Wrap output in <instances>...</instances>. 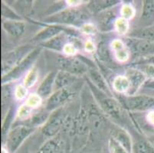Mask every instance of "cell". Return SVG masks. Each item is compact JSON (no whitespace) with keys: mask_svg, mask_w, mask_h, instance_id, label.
I'll return each mask as SVG.
<instances>
[{"mask_svg":"<svg viewBox=\"0 0 154 153\" xmlns=\"http://www.w3.org/2000/svg\"><path fill=\"white\" fill-rule=\"evenodd\" d=\"M88 83L95 100L97 102L99 107H100L103 113L116 121H122L124 116L125 109L119 102L118 99L113 98L112 96L106 94L105 93L97 89L89 80L88 81Z\"/></svg>","mask_w":154,"mask_h":153,"instance_id":"1","label":"cell"},{"mask_svg":"<svg viewBox=\"0 0 154 153\" xmlns=\"http://www.w3.org/2000/svg\"><path fill=\"white\" fill-rule=\"evenodd\" d=\"M90 15L83 10L72 8L57 12L45 19V22L57 25H71L75 26L85 25L88 23Z\"/></svg>","mask_w":154,"mask_h":153,"instance_id":"2","label":"cell"},{"mask_svg":"<svg viewBox=\"0 0 154 153\" xmlns=\"http://www.w3.org/2000/svg\"><path fill=\"white\" fill-rule=\"evenodd\" d=\"M89 63L91 61H87L82 56L60 55L56 57V65L60 71L69 73L78 78L88 74L89 67H91Z\"/></svg>","mask_w":154,"mask_h":153,"instance_id":"3","label":"cell"},{"mask_svg":"<svg viewBox=\"0 0 154 153\" xmlns=\"http://www.w3.org/2000/svg\"><path fill=\"white\" fill-rule=\"evenodd\" d=\"M119 100L124 108L130 111H147L154 109V96L149 94L117 95Z\"/></svg>","mask_w":154,"mask_h":153,"instance_id":"4","label":"cell"},{"mask_svg":"<svg viewBox=\"0 0 154 153\" xmlns=\"http://www.w3.org/2000/svg\"><path fill=\"white\" fill-rule=\"evenodd\" d=\"M35 128L30 126H18L9 132L5 138V148L10 153H15L23 142L34 132Z\"/></svg>","mask_w":154,"mask_h":153,"instance_id":"5","label":"cell"},{"mask_svg":"<svg viewBox=\"0 0 154 153\" xmlns=\"http://www.w3.org/2000/svg\"><path fill=\"white\" fill-rule=\"evenodd\" d=\"M34 49L33 47L27 44V45L21 46L12 51L5 54L2 60V76L5 75L10 72L12 69H14Z\"/></svg>","mask_w":154,"mask_h":153,"instance_id":"6","label":"cell"},{"mask_svg":"<svg viewBox=\"0 0 154 153\" xmlns=\"http://www.w3.org/2000/svg\"><path fill=\"white\" fill-rule=\"evenodd\" d=\"M63 113L64 111L62 107L56 109L52 112V113H51L48 120L45 123L42 130L43 136L49 139L58 136L59 131L64 126L65 120V117Z\"/></svg>","mask_w":154,"mask_h":153,"instance_id":"7","label":"cell"},{"mask_svg":"<svg viewBox=\"0 0 154 153\" xmlns=\"http://www.w3.org/2000/svg\"><path fill=\"white\" fill-rule=\"evenodd\" d=\"M40 51H41V49L40 48H35L34 50H32V52L29 54L28 56H26L25 57L23 61L20 63V64H18L16 67L12 69V71L9 73H8L5 75L2 76V84H5L7 83H9L12 81H15V80L18 79L26 72V71L30 68L32 66V64H34L35 61L37 59L38 56L40 54Z\"/></svg>","mask_w":154,"mask_h":153,"instance_id":"8","label":"cell"},{"mask_svg":"<svg viewBox=\"0 0 154 153\" xmlns=\"http://www.w3.org/2000/svg\"><path fill=\"white\" fill-rule=\"evenodd\" d=\"M127 45L131 52L141 58L154 56V44L143 39L127 38Z\"/></svg>","mask_w":154,"mask_h":153,"instance_id":"9","label":"cell"},{"mask_svg":"<svg viewBox=\"0 0 154 153\" xmlns=\"http://www.w3.org/2000/svg\"><path fill=\"white\" fill-rule=\"evenodd\" d=\"M70 88L57 90L48 97L45 109L50 113L62 107L63 105L70 100L75 94Z\"/></svg>","mask_w":154,"mask_h":153,"instance_id":"10","label":"cell"},{"mask_svg":"<svg viewBox=\"0 0 154 153\" xmlns=\"http://www.w3.org/2000/svg\"><path fill=\"white\" fill-rule=\"evenodd\" d=\"M125 76L130 83V89L127 94L128 96L135 95L136 93L139 90L141 87H143V84L147 81L146 76L137 67L128 68L126 71Z\"/></svg>","mask_w":154,"mask_h":153,"instance_id":"11","label":"cell"},{"mask_svg":"<svg viewBox=\"0 0 154 153\" xmlns=\"http://www.w3.org/2000/svg\"><path fill=\"white\" fill-rule=\"evenodd\" d=\"M88 75L89 77V81L96 87L97 89L101 90L102 92L105 93L106 94L109 96H113L111 90L109 87L107 81H105L104 78L101 75L99 71L95 67H89Z\"/></svg>","mask_w":154,"mask_h":153,"instance_id":"12","label":"cell"},{"mask_svg":"<svg viewBox=\"0 0 154 153\" xmlns=\"http://www.w3.org/2000/svg\"><path fill=\"white\" fill-rule=\"evenodd\" d=\"M116 13L114 9H107L103 12H100L97 15V25H98V29L103 32H107L109 30H111L113 28V25H115Z\"/></svg>","mask_w":154,"mask_h":153,"instance_id":"13","label":"cell"},{"mask_svg":"<svg viewBox=\"0 0 154 153\" xmlns=\"http://www.w3.org/2000/svg\"><path fill=\"white\" fill-rule=\"evenodd\" d=\"M64 32H66V29L61 26L55 25H49L42 31L36 34L35 36L32 38V41L40 42L42 44L44 42L58 36V35L63 33Z\"/></svg>","mask_w":154,"mask_h":153,"instance_id":"14","label":"cell"},{"mask_svg":"<svg viewBox=\"0 0 154 153\" xmlns=\"http://www.w3.org/2000/svg\"><path fill=\"white\" fill-rule=\"evenodd\" d=\"M2 28L9 36L15 38L21 37L26 31V25L22 21L6 20L2 22Z\"/></svg>","mask_w":154,"mask_h":153,"instance_id":"15","label":"cell"},{"mask_svg":"<svg viewBox=\"0 0 154 153\" xmlns=\"http://www.w3.org/2000/svg\"><path fill=\"white\" fill-rule=\"evenodd\" d=\"M56 75H57V72L53 71V72H50L46 76V78H45L44 81L41 83L38 88V96L42 98H48L51 96L53 87L54 86Z\"/></svg>","mask_w":154,"mask_h":153,"instance_id":"16","label":"cell"},{"mask_svg":"<svg viewBox=\"0 0 154 153\" xmlns=\"http://www.w3.org/2000/svg\"><path fill=\"white\" fill-rule=\"evenodd\" d=\"M78 79L79 78L77 76L64 72V71H59L57 72L54 86H55L56 90L71 87V86L74 85L78 81Z\"/></svg>","mask_w":154,"mask_h":153,"instance_id":"17","label":"cell"},{"mask_svg":"<svg viewBox=\"0 0 154 153\" xmlns=\"http://www.w3.org/2000/svg\"><path fill=\"white\" fill-rule=\"evenodd\" d=\"M62 149V141L59 135H58L55 137L48 139L36 153H61Z\"/></svg>","mask_w":154,"mask_h":153,"instance_id":"18","label":"cell"},{"mask_svg":"<svg viewBox=\"0 0 154 153\" xmlns=\"http://www.w3.org/2000/svg\"><path fill=\"white\" fill-rule=\"evenodd\" d=\"M111 137L115 139L121 144L130 153H133L132 140L129 133L124 130L116 127L111 131Z\"/></svg>","mask_w":154,"mask_h":153,"instance_id":"19","label":"cell"},{"mask_svg":"<svg viewBox=\"0 0 154 153\" xmlns=\"http://www.w3.org/2000/svg\"><path fill=\"white\" fill-rule=\"evenodd\" d=\"M140 21L145 24V27L154 25V0H145L143 2Z\"/></svg>","mask_w":154,"mask_h":153,"instance_id":"20","label":"cell"},{"mask_svg":"<svg viewBox=\"0 0 154 153\" xmlns=\"http://www.w3.org/2000/svg\"><path fill=\"white\" fill-rule=\"evenodd\" d=\"M65 32L60 34L58 36L47 41L42 44V45L47 48L51 49V50H58V51H62L64 50V47L66 46L67 36Z\"/></svg>","mask_w":154,"mask_h":153,"instance_id":"21","label":"cell"},{"mask_svg":"<svg viewBox=\"0 0 154 153\" xmlns=\"http://www.w3.org/2000/svg\"><path fill=\"white\" fill-rule=\"evenodd\" d=\"M130 38L143 39L154 44V25L144 26L133 31L130 35Z\"/></svg>","mask_w":154,"mask_h":153,"instance_id":"22","label":"cell"},{"mask_svg":"<svg viewBox=\"0 0 154 153\" xmlns=\"http://www.w3.org/2000/svg\"><path fill=\"white\" fill-rule=\"evenodd\" d=\"M118 3L119 1H94L88 5V8L92 13L99 14L111 7L113 8Z\"/></svg>","mask_w":154,"mask_h":153,"instance_id":"23","label":"cell"},{"mask_svg":"<svg viewBox=\"0 0 154 153\" xmlns=\"http://www.w3.org/2000/svg\"><path fill=\"white\" fill-rule=\"evenodd\" d=\"M133 153H154V146L149 139H141L133 145Z\"/></svg>","mask_w":154,"mask_h":153,"instance_id":"24","label":"cell"},{"mask_svg":"<svg viewBox=\"0 0 154 153\" xmlns=\"http://www.w3.org/2000/svg\"><path fill=\"white\" fill-rule=\"evenodd\" d=\"M12 97V88L10 84H2V112L5 113L7 107L9 106ZM9 108V107H8Z\"/></svg>","mask_w":154,"mask_h":153,"instance_id":"25","label":"cell"},{"mask_svg":"<svg viewBox=\"0 0 154 153\" xmlns=\"http://www.w3.org/2000/svg\"><path fill=\"white\" fill-rule=\"evenodd\" d=\"M113 87L115 90L122 94L124 93H128L130 89V83L126 76H117L113 81Z\"/></svg>","mask_w":154,"mask_h":153,"instance_id":"26","label":"cell"},{"mask_svg":"<svg viewBox=\"0 0 154 153\" xmlns=\"http://www.w3.org/2000/svg\"><path fill=\"white\" fill-rule=\"evenodd\" d=\"M112 46L115 50L116 58L120 61H126L129 58V51L124 47V42L121 41H114Z\"/></svg>","mask_w":154,"mask_h":153,"instance_id":"27","label":"cell"},{"mask_svg":"<svg viewBox=\"0 0 154 153\" xmlns=\"http://www.w3.org/2000/svg\"><path fill=\"white\" fill-rule=\"evenodd\" d=\"M97 55L100 61L109 64L110 63H113V60L111 58L110 49L108 47V44L104 41L100 42L97 47Z\"/></svg>","mask_w":154,"mask_h":153,"instance_id":"28","label":"cell"},{"mask_svg":"<svg viewBox=\"0 0 154 153\" xmlns=\"http://www.w3.org/2000/svg\"><path fill=\"white\" fill-rule=\"evenodd\" d=\"M48 113H49V112L47 111L45 109H42V110H40L38 113H35L32 116V119L30 120V125L29 126L34 128L35 126H39V125L43 124V123H45L50 116L48 115Z\"/></svg>","mask_w":154,"mask_h":153,"instance_id":"29","label":"cell"},{"mask_svg":"<svg viewBox=\"0 0 154 153\" xmlns=\"http://www.w3.org/2000/svg\"><path fill=\"white\" fill-rule=\"evenodd\" d=\"M140 70L149 79H154V64L150 63H137L136 67Z\"/></svg>","mask_w":154,"mask_h":153,"instance_id":"30","label":"cell"},{"mask_svg":"<svg viewBox=\"0 0 154 153\" xmlns=\"http://www.w3.org/2000/svg\"><path fill=\"white\" fill-rule=\"evenodd\" d=\"M108 149L110 153H130L113 137H110L108 140Z\"/></svg>","mask_w":154,"mask_h":153,"instance_id":"31","label":"cell"},{"mask_svg":"<svg viewBox=\"0 0 154 153\" xmlns=\"http://www.w3.org/2000/svg\"><path fill=\"white\" fill-rule=\"evenodd\" d=\"M1 12H2V15L5 18H6L8 20H18L20 21L21 17L19 16L17 14H15V12L12 11V9L9 8L7 6L5 3L2 2V5H1Z\"/></svg>","mask_w":154,"mask_h":153,"instance_id":"32","label":"cell"},{"mask_svg":"<svg viewBox=\"0 0 154 153\" xmlns=\"http://www.w3.org/2000/svg\"><path fill=\"white\" fill-rule=\"evenodd\" d=\"M38 78V71L35 67L32 68L30 71V72L26 76L25 81H24V86L26 87V88H29L32 87L35 84L36 81Z\"/></svg>","mask_w":154,"mask_h":153,"instance_id":"33","label":"cell"},{"mask_svg":"<svg viewBox=\"0 0 154 153\" xmlns=\"http://www.w3.org/2000/svg\"><path fill=\"white\" fill-rule=\"evenodd\" d=\"M115 27L117 29V32H118L120 35H124L128 30L129 24L127 19H124V18H120L118 19L115 22Z\"/></svg>","mask_w":154,"mask_h":153,"instance_id":"34","label":"cell"},{"mask_svg":"<svg viewBox=\"0 0 154 153\" xmlns=\"http://www.w3.org/2000/svg\"><path fill=\"white\" fill-rule=\"evenodd\" d=\"M121 15L125 19H131L134 15V8L130 5H125L121 8Z\"/></svg>","mask_w":154,"mask_h":153,"instance_id":"35","label":"cell"},{"mask_svg":"<svg viewBox=\"0 0 154 153\" xmlns=\"http://www.w3.org/2000/svg\"><path fill=\"white\" fill-rule=\"evenodd\" d=\"M142 88L143 90H148V93H146V94L154 96V79H148L143 84Z\"/></svg>","mask_w":154,"mask_h":153,"instance_id":"36","label":"cell"},{"mask_svg":"<svg viewBox=\"0 0 154 153\" xmlns=\"http://www.w3.org/2000/svg\"><path fill=\"white\" fill-rule=\"evenodd\" d=\"M27 93V90H26V87L25 86H19L16 88L15 90V96L18 99H22L26 96Z\"/></svg>","mask_w":154,"mask_h":153,"instance_id":"37","label":"cell"},{"mask_svg":"<svg viewBox=\"0 0 154 153\" xmlns=\"http://www.w3.org/2000/svg\"><path fill=\"white\" fill-rule=\"evenodd\" d=\"M150 63V64H154V56H152V57H145V58H143L141 61H138L137 63Z\"/></svg>","mask_w":154,"mask_h":153,"instance_id":"38","label":"cell"},{"mask_svg":"<svg viewBox=\"0 0 154 153\" xmlns=\"http://www.w3.org/2000/svg\"><path fill=\"white\" fill-rule=\"evenodd\" d=\"M148 139H149V141H150V142L152 143V145H153V146H154V135H152V136H149Z\"/></svg>","mask_w":154,"mask_h":153,"instance_id":"39","label":"cell"},{"mask_svg":"<svg viewBox=\"0 0 154 153\" xmlns=\"http://www.w3.org/2000/svg\"><path fill=\"white\" fill-rule=\"evenodd\" d=\"M1 153H9V150L5 148V147H2V151H1Z\"/></svg>","mask_w":154,"mask_h":153,"instance_id":"40","label":"cell"},{"mask_svg":"<svg viewBox=\"0 0 154 153\" xmlns=\"http://www.w3.org/2000/svg\"></svg>","mask_w":154,"mask_h":153,"instance_id":"41","label":"cell"}]
</instances>
